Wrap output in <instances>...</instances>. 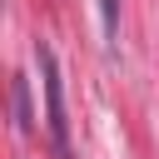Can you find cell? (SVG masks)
Segmentation results:
<instances>
[{
  "instance_id": "1",
  "label": "cell",
  "mask_w": 159,
  "mask_h": 159,
  "mask_svg": "<svg viewBox=\"0 0 159 159\" xmlns=\"http://www.w3.org/2000/svg\"><path fill=\"white\" fill-rule=\"evenodd\" d=\"M35 65H40V84H45V124H50V144L60 159H75L70 149V119H65V84H60V65L50 45H35Z\"/></svg>"
},
{
  "instance_id": "2",
  "label": "cell",
  "mask_w": 159,
  "mask_h": 159,
  "mask_svg": "<svg viewBox=\"0 0 159 159\" xmlns=\"http://www.w3.org/2000/svg\"><path fill=\"white\" fill-rule=\"evenodd\" d=\"M15 124L20 129H30V89H25V80L15 75Z\"/></svg>"
},
{
  "instance_id": "3",
  "label": "cell",
  "mask_w": 159,
  "mask_h": 159,
  "mask_svg": "<svg viewBox=\"0 0 159 159\" xmlns=\"http://www.w3.org/2000/svg\"><path fill=\"white\" fill-rule=\"evenodd\" d=\"M99 20H104V35L119 30V0H99Z\"/></svg>"
}]
</instances>
